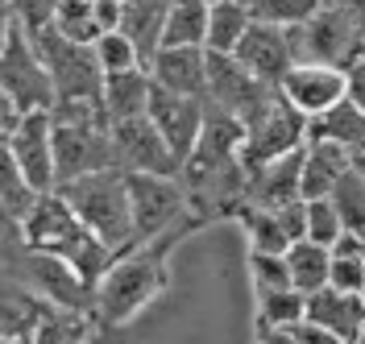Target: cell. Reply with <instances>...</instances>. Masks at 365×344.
Instances as JSON below:
<instances>
[{"label":"cell","mask_w":365,"mask_h":344,"mask_svg":"<svg viewBox=\"0 0 365 344\" xmlns=\"http://www.w3.org/2000/svg\"><path fill=\"white\" fill-rule=\"evenodd\" d=\"M207 4H216V0H207Z\"/></svg>","instance_id":"cell-42"},{"label":"cell","mask_w":365,"mask_h":344,"mask_svg":"<svg viewBox=\"0 0 365 344\" xmlns=\"http://www.w3.org/2000/svg\"><path fill=\"white\" fill-rule=\"evenodd\" d=\"M241 229H245V241H250V253H287L295 241L291 232L282 229V216L278 207H253V204H241L237 216H232Z\"/></svg>","instance_id":"cell-22"},{"label":"cell","mask_w":365,"mask_h":344,"mask_svg":"<svg viewBox=\"0 0 365 344\" xmlns=\"http://www.w3.org/2000/svg\"><path fill=\"white\" fill-rule=\"evenodd\" d=\"M328 286L365 295V236L344 232L332 245V266H328Z\"/></svg>","instance_id":"cell-26"},{"label":"cell","mask_w":365,"mask_h":344,"mask_svg":"<svg viewBox=\"0 0 365 344\" xmlns=\"http://www.w3.org/2000/svg\"><path fill=\"white\" fill-rule=\"evenodd\" d=\"M332 207L341 212V224L344 232H357V236H365V174L357 170V166H349L341 174V183L332 187Z\"/></svg>","instance_id":"cell-29"},{"label":"cell","mask_w":365,"mask_h":344,"mask_svg":"<svg viewBox=\"0 0 365 344\" xmlns=\"http://www.w3.org/2000/svg\"><path fill=\"white\" fill-rule=\"evenodd\" d=\"M274 92L278 88L257 83L232 54H207V88H204L207 108H220V113L237 116L241 125H250L253 116L270 104Z\"/></svg>","instance_id":"cell-10"},{"label":"cell","mask_w":365,"mask_h":344,"mask_svg":"<svg viewBox=\"0 0 365 344\" xmlns=\"http://www.w3.org/2000/svg\"><path fill=\"white\" fill-rule=\"evenodd\" d=\"M13 25H17V9H13V0H0V50H4V42H9Z\"/></svg>","instance_id":"cell-40"},{"label":"cell","mask_w":365,"mask_h":344,"mask_svg":"<svg viewBox=\"0 0 365 344\" xmlns=\"http://www.w3.org/2000/svg\"><path fill=\"white\" fill-rule=\"evenodd\" d=\"M4 150L34 195L54 191V116L50 113H21L13 133L4 137Z\"/></svg>","instance_id":"cell-9"},{"label":"cell","mask_w":365,"mask_h":344,"mask_svg":"<svg viewBox=\"0 0 365 344\" xmlns=\"http://www.w3.org/2000/svg\"><path fill=\"white\" fill-rule=\"evenodd\" d=\"M299 145H307V116L295 113V108L282 100V92H274L270 104L245 125L241 166L253 170V166L282 158V154H291V150H299Z\"/></svg>","instance_id":"cell-6"},{"label":"cell","mask_w":365,"mask_h":344,"mask_svg":"<svg viewBox=\"0 0 365 344\" xmlns=\"http://www.w3.org/2000/svg\"><path fill=\"white\" fill-rule=\"evenodd\" d=\"M291 332H295V340H299V344H344L341 336H332L328 328H319V323H307V320L295 323Z\"/></svg>","instance_id":"cell-37"},{"label":"cell","mask_w":365,"mask_h":344,"mask_svg":"<svg viewBox=\"0 0 365 344\" xmlns=\"http://www.w3.org/2000/svg\"><path fill=\"white\" fill-rule=\"evenodd\" d=\"M307 316V295L295 286L287 291H262L257 295V328H295Z\"/></svg>","instance_id":"cell-28"},{"label":"cell","mask_w":365,"mask_h":344,"mask_svg":"<svg viewBox=\"0 0 365 344\" xmlns=\"http://www.w3.org/2000/svg\"><path fill=\"white\" fill-rule=\"evenodd\" d=\"M191 229H200V224L187 216L175 229H166L162 236H154V241H141L133 249L116 253V261L104 270V278H100L96 291H91L100 316L108 323L137 320V316L166 291V282H170V253H175V245H179Z\"/></svg>","instance_id":"cell-1"},{"label":"cell","mask_w":365,"mask_h":344,"mask_svg":"<svg viewBox=\"0 0 365 344\" xmlns=\"http://www.w3.org/2000/svg\"><path fill=\"white\" fill-rule=\"evenodd\" d=\"M113 4H120V0H113Z\"/></svg>","instance_id":"cell-43"},{"label":"cell","mask_w":365,"mask_h":344,"mask_svg":"<svg viewBox=\"0 0 365 344\" xmlns=\"http://www.w3.org/2000/svg\"><path fill=\"white\" fill-rule=\"evenodd\" d=\"M34 199H38V195L25 187V179L17 174V166H13L4 141H0V216H17V224H21L25 212L34 207Z\"/></svg>","instance_id":"cell-31"},{"label":"cell","mask_w":365,"mask_h":344,"mask_svg":"<svg viewBox=\"0 0 365 344\" xmlns=\"http://www.w3.org/2000/svg\"><path fill=\"white\" fill-rule=\"evenodd\" d=\"M150 92H154V79L145 67L120 71V75H104V116L108 125L116 120H133V116H145L150 108Z\"/></svg>","instance_id":"cell-21"},{"label":"cell","mask_w":365,"mask_h":344,"mask_svg":"<svg viewBox=\"0 0 365 344\" xmlns=\"http://www.w3.org/2000/svg\"><path fill=\"white\" fill-rule=\"evenodd\" d=\"M307 141H332V145H341L344 154L357 162L365 150V113L353 100H341L336 108H328V113L307 120Z\"/></svg>","instance_id":"cell-20"},{"label":"cell","mask_w":365,"mask_h":344,"mask_svg":"<svg viewBox=\"0 0 365 344\" xmlns=\"http://www.w3.org/2000/svg\"><path fill=\"white\" fill-rule=\"evenodd\" d=\"M113 166H116V150L108 125L54 120V187L75 183L83 174H96V170H113Z\"/></svg>","instance_id":"cell-8"},{"label":"cell","mask_w":365,"mask_h":344,"mask_svg":"<svg viewBox=\"0 0 365 344\" xmlns=\"http://www.w3.org/2000/svg\"><path fill=\"white\" fill-rule=\"evenodd\" d=\"M250 4L245 0H216L207 9V38H204V50L207 54H232L237 42L245 38L250 29Z\"/></svg>","instance_id":"cell-23"},{"label":"cell","mask_w":365,"mask_h":344,"mask_svg":"<svg viewBox=\"0 0 365 344\" xmlns=\"http://www.w3.org/2000/svg\"><path fill=\"white\" fill-rule=\"evenodd\" d=\"M278 92L282 100L303 113L307 120L328 108H336L344 95H349V79L344 67H324V63H291V71L278 79Z\"/></svg>","instance_id":"cell-13"},{"label":"cell","mask_w":365,"mask_h":344,"mask_svg":"<svg viewBox=\"0 0 365 344\" xmlns=\"http://www.w3.org/2000/svg\"><path fill=\"white\" fill-rule=\"evenodd\" d=\"M257 344H299L291 328H257Z\"/></svg>","instance_id":"cell-39"},{"label":"cell","mask_w":365,"mask_h":344,"mask_svg":"<svg viewBox=\"0 0 365 344\" xmlns=\"http://www.w3.org/2000/svg\"><path fill=\"white\" fill-rule=\"evenodd\" d=\"M108 133H113L116 166L125 174H179V162L150 116L116 120V125H108Z\"/></svg>","instance_id":"cell-11"},{"label":"cell","mask_w":365,"mask_h":344,"mask_svg":"<svg viewBox=\"0 0 365 344\" xmlns=\"http://www.w3.org/2000/svg\"><path fill=\"white\" fill-rule=\"evenodd\" d=\"M34 344H88V323L79 316H50L38 323Z\"/></svg>","instance_id":"cell-35"},{"label":"cell","mask_w":365,"mask_h":344,"mask_svg":"<svg viewBox=\"0 0 365 344\" xmlns=\"http://www.w3.org/2000/svg\"><path fill=\"white\" fill-rule=\"evenodd\" d=\"M204 100L200 95H179V92H166L154 83V92H150V108L145 116L154 120V129L162 133V141L170 145V154L175 162H187L191 158V150H195V141H200V129H204Z\"/></svg>","instance_id":"cell-12"},{"label":"cell","mask_w":365,"mask_h":344,"mask_svg":"<svg viewBox=\"0 0 365 344\" xmlns=\"http://www.w3.org/2000/svg\"><path fill=\"white\" fill-rule=\"evenodd\" d=\"M21 236L34 253L71 266L75 278L88 291H96V282L104 278V270L116 261V253L71 212V204L58 191H46V195L34 199V207L25 212V220H21Z\"/></svg>","instance_id":"cell-2"},{"label":"cell","mask_w":365,"mask_h":344,"mask_svg":"<svg viewBox=\"0 0 365 344\" xmlns=\"http://www.w3.org/2000/svg\"><path fill=\"white\" fill-rule=\"evenodd\" d=\"M282 257H287V274H291V286H295L299 295H312L319 286H328L332 249H324L316 241H295Z\"/></svg>","instance_id":"cell-25"},{"label":"cell","mask_w":365,"mask_h":344,"mask_svg":"<svg viewBox=\"0 0 365 344\" xmlns=\"http://www.w3.org/2000/svg\"><path fill=\"white\" fill-rule=\"evenodd\" d=\"M307 323L328 328L332 336H341L344 344H353L365 328V295L353 291H336V286H319L307 295Z\"/></svg>","instance_id":"cell-17"},{"label":"cell","mask_w":365,"mask_h":344,"mask_svg":"<svg viewBox=\"0 0 365 344\" xmlns=\"http://www.w3.org/2000/svg\"><path fill=\"white\" fill-rule=\"evenodd\" d=\"M91 54H96V67L100 75H120V71H133L141 67V54L137 46L120 33V29H104L96 42H91Z\"/></svg>","instance_id":"cell-30"},{"label":"cell","mask_w":365,"mask_h":344,"mask_svg":"<svg viewBox=\"0 0 365 344\" xmlns=\"http://www.w3.org/2000/svg\"><path fill=\"white\" fill-rule=\"evenodd\" d=\"M250 278L253 291H287L291 274H287V257L282 253H250Z\"/></svg>","instance_id":"cell-34"},{"label":"cell","mask_w":365,"mask_h":344,"mask_svg":"<svg viewBox=\"0 0 365 344\" xmlns=\"http://www.w3.org/2000/svg\"><path fill=\"white\" fill-rule=\"evenodd\" d=\"M63 199L71 204V212L88 224L113 253H125L137 245L133 236V212H129V187H125V170H96L83 174L75 183L54 187Z\"/></svg>","instance_id":"cell-3"},{"label":"cell","mask_w":365,"mask_h":344,"mask_svg":"<svg viewBox=\"0 0 365 344\" xmlns=\"http://www.w3.org/2000/svg\"><path fill=\"white\" fill-rule=\"evenodd\" d=\"M150 79L179 95H200L207 88V50L204 46H162L150 58Z\"/></svg>","instance_id":"cell-16"},{"label":"cell","mask_w":365,"mask_h":344,"mask_svg":"<svg viewBox=\"0 0 365 344\" xmlns=\"http://www.w3.org/2000/svg\"><path fill=\"white\" fill-rule=\"evenodd\" d=\"M207 9H212L207 0H170L166 4V25H162V46H204Z\"/></svg>","instance_id":"cell-24"},{"label":"cell","mask_w":365,"mask_h":344,"mask_svg":"<svg viewBox=\"0 0 365 344\" xmlns=\"http://www.w3.org/2000/svg\"><path fill=\"white\" fill-rule=\"evenodd\" d=\"M303 204H307V236L303 241H316L324 249H332L344 236L341 212L332 207V199H303Z\"/></svg>","instance_id":"cell-33"},{"label":"cell","mask_w":365,"mask_h":344,"mask_svg":"<svg viewBox=\"0 0 365 344\" xmlns=\"http://www.w3.org/2000/svg\"><path fill=\"white\" fill-rule=\"evenodd\" d=\"M166 4H170V0H120V21H116V29L137 46L141 67H150V58H154L158 46H162Z\"/></svg>","instance_id":"cell-19"},{"label":"cell","mask_w":365,"mask_h":344,"mask_svg":"<svg viewBox=\"0 0 365 344\" xmlns=\"http://www.w3.org/2000/svg\"><path fill=\"white\" fill-rule=\"evenodd\" d=\"M295 63H324V67H349L365 54V33L357 9L349 0H324L307 21L287 29Z\"/></svg>","instance_id":"cell-4"},{"label":"cell","mask_w":365,"mask_h":344,"mask_svg":"<svg viewBox=\"0 0 365 344\" xmlns=\"http://www.w3.org/2000/svg\"><path fill=\"white\" fill-rule=\"evenodd\" d=\"M299 174H303V145L291 150V154H282V158L262 162V166L245 170V204L287 207V204H295V199H303Z\"/></svg>","instance_id":"cell-15"},{"label":"cell","mask_w":365,"mask_h":344,"mask_svg":"<svg viewBox=\"0 0 365 344\" xmlns=\"http://www.w3.org/2000/svg\"><path fill=\"white\" fill-rule=\"evenodd\" d=\"M232 58L250 71L257 83L278 88V79L291 71L295 54H291V38H287V25H270V21H250L245 38L237 42Z\"/></svg>","instance_id":"cell-14"},{"label":"cell","mask_w":365,"mask_h":344,"mask_svg":"<svg viewBox=\"0 0 365 344\" xmlns=\"http://www.w3.org/2000/svg\"><path fill=\"white\" fill-rule=\"evenodd\" d=\"M129 187V212H133V236L154 241L166 229L187 220V199H182L179 174H125Z\"/></svg>","instance_id":"cell-7"},{"label":"cell","mask_w":365,"mask_h":344,"mask_svg":"<svg viewBox=\"0 0 365 344\" xmlns=\"http://www.w3.org/2000/svg\"><path fill=\"white\" fill-rule=\"evenodd\" d=\"M17 108H13V100H9V95L0 92V141L9 137V133H13V125H17Z\"/></svg>","instance_id":"cell-38"},{"label":"cell","mask_w":365,"mask_h":344,"mask_svg":"<svg viewBox=\"0 0 365 344\" xmlns=\"http://www.w3.org/2000/svg\"><path fill=\"white\" fill-rule=\"evenodd\" d=\"M353 166H357V170H361V174H365V150H361V158L353 162Z\"/></svg>","instance_id":"cell-41"},{"label":"cell","mask_w":365,"mask_h":344,"mask_svg":"<svg viewBox=\"0 0 365 344\" xmlns=\"http://www.w3.org/2000/svg\"><path fill=\"white\" fill-rule=\"evenodd\" d=\"M250 4V17L253 21H270V25H299L316 13L324 0H245Z\"/></svg>","instance_id":"cell-32"},{"label":"cell","mask_w":365,"mask_h":344,"mask_svg":"<svg viewBox=\"0 0 365 344\" xmlns=\"http://www.w3.org/2000/svg\"><path fill=\"white\" fill-rule=\"evenodd\" d=\"M349 166H353V158L344 154L341 145H332V141H307L303 145V174H299L303 199H328Z\"/></svg>","instance_id":"cell-18"},{"label":"cell","mask_w":365,"mask_h":344,"mask_svg":"<svg viewBox=\"0 0 365 344\" xmlns=\"http://www.w3.org/2000/svg\"><path fill=\"white\" fill-rule=\"evenodd\" d=\"M50 29L67 42H79V46H91L104 29L96 21V0H54L50 9Z\"/></svg>","instance_id":"cell-27"},{"label":"cell","mask_w":365,"mask_h":344,"mask_svg":"<svg viewBox=\"0 0 365 344\" xmlns=\"http://www.w3.org/2000/svg\"><path fill=\"white\" fill-rule=\"evenodd\" d=\"M344 79H349V95H344V100H353V104L365 113V54L344 67Z\"/></svg>","instance_id":"cell-36"},{"label":"cell","mask_w":365,"mask_h":344,"mask_svg":"<svg viewBox=\"0 0 365 344\" xmlns=\"http://www.w3.org/2000/svg\"><path fill=\"white\" fill-rule=\"evenodd\" d=\"M0 92L13 100L17 113H50L54 108V83H50V71H46L42 54L34 46L29 29L13 25L9 42L0 50Z\"/></svg>","instance_id":"cell-5"}]
</instances>
